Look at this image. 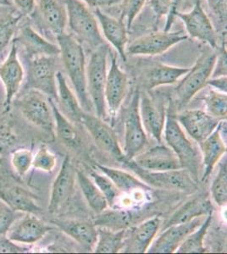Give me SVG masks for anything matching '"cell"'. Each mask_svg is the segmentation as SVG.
Segmentation results:
<instances>
[{
    "label": "cell",
    "instance_id": "f5cc1de1",
    "mask_svg": "<svg viewBox=\"0 0 227 254\" xmlns=\"http://www.w3.org/2000/svg\"><path fill=\"white\" fill-rule=\"evenodd\" d=\"M80 1L89 7L100 9L102 7L115 5L116 3L121 2V0H80Z\"/></svg>",
    "mask_w": 227,
    "mask_h": 254
},
{
    "label": "cell",
    "instance_id": "6da1fadb",
    "mask_svg": "<svg viewBox=\"0 0 227 254\" xmlns=\"http://www.w3.org/2000/svg\"><path fill=\"white\" fill-rule=\"evenodd\" d=\"M56 40L61 61L80 106L85 112L91 113L93 107L86 87V57L83 48L72 35L67 32L59 35Z\"/></svg>",
    "mask_w": 227,
    "mask_h": 254
},
{
    "label": "cell",
    "instance_id": "9f6ffc18",
    "mask_svg": "<svg viewBox=\"0 0 227 254\" xmlns=\"http://www.w3.org/2000/svg\"><path fill=\"white\" fill-rule=\"evenodd\" d=\"M3 159L2 157L0 156V167L3 165Z\"/></svg>",
    "mask_w": 227,
    "mask_h": 254
},
{
    "label": "cell",
    "instance_id": "2e32d148",
    "mask_svg": "<svg viewBox=\"0 0 227 254\" xmlns=\"http://www.w3.org/2000/svg\"><path fill=\"white\" fill-rule=\"evenodd\" d=\"M176 120L187 132L200 146L218 127L221 120L203 110H187L176 114Z\"/></svg>",
    "mask_w": 227,
    "mask_h": 254
},
{
    "label": "cell",
    "instance_id": "f35d334b",
    "mask_svg": "<svg viewBox=\"0 0 227 254\" xmlns=\"http://www.w3.org/2000/svg\"><path fill=\"white\" fill-rule=\"evenodd\" d=\"M203 101L204 103L206 112L221 121L227 120V93H220V92H217L216 90L211 88L204 95Z\"/></svg>",
    "mask_w": 227,
    "mask_h": 254
},
{
    "label": "cell",
    "instance_id": "836d02e7",
    "mask_svg": "<svg viewBox=\"0 0 227 254\" xmlns=\"http://www.w3.org/2000/svg\"><path fill=\"white\" fill-rule=\"evenodd\" d=\"M76 182L87 205L95 214H100L109 208L105 196L90 176L78 170L76 171Z\"/></svg>",
    "mask_w": 227,
    "mask_h": 254
},
{
    "label": "cell",
    "instance_id": "5bb4252c",
    "mask_svg": "<svg viewBox=\"0 0 227 254\" xmlns=\"http://www.w3.org/2000/svg\"><path fill=\"white\" fill-rule=\"evenodd\" d=\"M80 124L89 132L95 144L101 151L121 163L125 161V155L117 135L112 127L104 120L93 116L91 113L85 112Z\"/></svg>",
    "mask_w": 227,
    "mask_h": 254
},
{
    "label": "cell",
    "instance_id": "681fc988",
    "mask_svg": "<svg viewBox=\"0 0 227 254\" xmlns=\"http://www.w3.org/2000/svg\"><path fill=\"white\" fill-rule=\"evenodd\" d=\"M227 49H225V44L221 49L220 55H217L216 64L214 66L211 77H219L227 75Z\"/></svg>",
    "mask_w": 227,
    "mask_h": 254
},
{
    "label": "cell",
    "instance_id": "816d5d0a",
    "mask_svg": "<svg viewBox=\"0 0 227 254\" xmlns=\"http://www.w3.org/2000/svg\"><path fill=\"white\" fill-rule=\"evenodd\" d=\"M207 86L212 87V89L216 90L220 93H227V77L225 76H219V77H210L208 81Z\"/></svg>",
    "mask_w": 227,
    "mask_h": 254
},
{
    "label": "cell",
    "instance_id": "f546056e",
    "mask_svg": "<svg viewBox=\"0 0 227 254\" xmlns=\"http://www.w3.org/2000/svg\"><path fill=\"white\" fill-rule=\"evenodd\" d=\"M189 69L164 64H156L148 69L144 74V87L150 91L161 86L176 83L188 72Z\"/></svg>",
    "mask_w": 227,
    "mask_h": 254
},
{
    "label": "cell",
    "instance_id": "9a60e30c",
    "mask_svg": "<svg viewBox=\"0 0 227 254\" xmlns=\"http://www.w3.org/2000/svg\"><path fill=\"white\" fill-rule=\"evenodd\" d=\"M76 183V170L73 165L72 158L67 155L61 165V170L53 182L48 207L49 214L58 213L72 198L75 192Z\"/></svg>",
    "mask_w": 227,
    "mask_h": 254
},
{
    "label": "cell",
    "instance_id": "52a82bcc",
    "mask_svg": "<svg viewBox=\"0 0 227 254\" xmlns=\"http://www.w3.org/2000/svg\"><path fill=\"white\" fill-rule=\"evenodd\" d=\"M13 104L29 123L55 136V118L49 97L36 90H23L22 94L14 98Z\"/></svg>",
    "mask_w": 227,
    "mask_h": 254
},
{
    "label": "cell",
    "instance_id": "4fadbf2b",
    "mask_svg": "<svg viewBox=\"0 0 227 254\" xmlns=\"http://www.w3.org/2000/svg\"><path fill=\"white\" fill-rule=\"evenodd\" d=\"M175 16L184 23L187 36L207 44L212 49H218V33L202 6L201 0H195L192 10L176 11Z\"/></svg>",
    "mask_w": 227,
    "mask_h": 254
},
{
    "label": "cell",
    "instance_id": "ab89813d",
    "mask_svg": "<svg viewBox=\"0 0 227 254\" xmlns=\"http://www.w3.org/2000/svg\"><path fill=\"white\" fill-rule=\"evenodd\" d=\"M211 196L219 207L225 208L227 203V158L220 166L210 188Z\"/></svg>",
    "mask_w": 227,
    "mask_h": 254
},
{
    "label": "cell",
    "instance_id": "30bf717a",
    "mask_svg": "<svg viewBox=\"0 0 227 254\" xmlns=\"http://www.w3.org/2000/svg\"><path fill=\"white\" fill-rule=\"evenodd\" d=\"M25 75V68L19 57L17 45L13 40L9 54L0 64V81L4 88V112H9L14 98L23 87Z\"/></svg>",
    "mask_w": 227,
    "mask_h": 254
},
{
    "label": "cell",
    "instance_id": "d6986e66",
    "mask_svg": "<svg viewBox=\"0 0 227 254\" xmlns=\"http://www.w3.org/2000/svg\"><path fill=\"white\" fill-rule=\"evenodd\" d=\"M161 226L160 216H154L127 229L121 251L128 254L148 253L158 235Z\"/></svg>",
    "mask_w": 227,
    "mask_h": 254
},
{
    "label": "cell",
    "instance_id": "ffe728a7",
    "mask_svg": "<svg viewBox=\"0 0 227 254\" xmlns=\"http://www.w3.org/2000/svg\"><path fill=\"white\" fill-rule=\"evenodd\" d=\"M129 161V160H128ZM130 161L148 171H175L182 169L180 160L168 146L158 145L142 151Z\"/></svg>",
    "mask_w": 227,
    "mask_h": 254
},
{
    "label": "cell",
    "instance_id": "e0dca14e",
    "mask_svg": "<svg viewBox=\"0 0 227 254\" xmlns=\"http://www.w3.org/2000/svg\"><path fill=\"white\" fill-rule=\"evenodd\" d=\"M207 216V215H206ZM206 216L197 217L188 222L170 225L163 229L157 239H154L148 253L150 254H173L183 243L188 235L204 222Z\"/></svg>",
    "mask_w": 227,
    "mask_h": 254
},
{
    "label": "cell",
    "instance_id": "7bdbcfd3",
    "mask_svg": "<svg viewBox=\"0 0 227 254\" xmlns=\"http://www.w3.org/2000/svg\"><path fill=\"white\" fill-rule=\"evenodd\" d=\"M148 0H121V15L120 19L127 25L129 32L133 22L144 9Z\"/></svg>",
    "mask_w": 227,
    "mask_h": 254
},
{
    "label": "cell",
    "instance_id": "11a10c76",
    "mask_svg": "<svg viewBox=\"0 0 227 254\" xmlns=\"http://www.w3.org/2000/svg\"><path fill=\"white\" fill-rule=\"evenodd\" d=\"M13 3L11 0H0V7H12Z\"/></svg>",
    "mask_w": 227,
    "mask_h": 254
},
{
    "label": "cell",
    "instance_id": "4316f807",
    "mask_svg": "<svg viewBox=\"0 0 227 254\" xmlns=\"http://www.w3.org/2000/svg\"><path fill=\"white\" fill-rule=\"evenodd\" d=\"M221 123L222 121L216 130L199 146L202 155V182L210 177L216 165L227 153V142L221 133Z\"/></svg>",
    "mask_w": 227,
    "mask_h": 254
},
{
    "label": "cell",
    "instance_id": "60d3db41",
    "mask_svg": "<svg viewBox=\"0 0 227 254\" xmlns=\"http://www.w3.org/2000/svg\"><path fill=\"white\" fill-rule=\"evenodd\" d=\"M33 153L26 147H17L10 153V165L18 176L22 177L32 167Z\"/></svg>",
    "mask_w": 227,
    "mask_h": 254
},
{
    "label": "cell",
    "instance_id": "9c48e42d",
    "mask_svg": "<svg viewBox=\"0 0 227 254\" xmlns=\"http://www.w3.org/2000/svg\"><path fill=\"white\" fill-rule=\"evenodd\" d=\"M0 198L16 212L38 215L43 212L38 197L10 174L0 172Z\"/></svg>",
    "mask_w": 227,
    "mask_h": 254
},
{
    "label": "cell",
    "instance_id": "d4e9b609",
    "mask_svg": "<svg viewBox=\"0 0 227 254\" xmlns=\"http://www.w3.org/2000/svg\"><path fill=\"white\" fill-rule=\"evenodd\" d=\"M14 41L18 48L23 49L24 57L36 55L57 57L60 55L59 46L43 38L31 25L22 26Z\"/></svg>",
    "mask_w": 227,
    "mask_h": 254
},
{
    "label": "cell",
    "instance_id": "cb8c5ba5",
    "mask_svg": "<svg viewBox=\"0 0 227 254\" xmlns=\"http://www.w3.org/2000/svg\"><path fill=\"white\" fill-rule=\"evenodd\" d=\"M34 9L42 24L55 38L66 32L67 11L64 0H36Z\"/></svg>",
    "mask_w": 227,
    "mask_h": 254
},
{
    "label": "cell",
    "instance_id": "ac0fdd59",
    "mask_svg": "<svg viewBox=\"0 0 227 254\" xmlns=\"http://www.w3.org/2000/svg\"><path fill=\"white\" fill-rule=\"evenodd\" d=\"M128 89V76L119 65L115 56L111 59L109 70H107L104 96L107 112L114 120L120 110Z\"/></svg>",
    "mask_w": 227,
    "mask_h": 254
},
{
    "label": "cell",
    "instance_id": "83f0119b",
    "mask_svg": "<svg viewBox=\"0 0 227 254\" xmlns=\"http://www.w3.org/2000/svg\"><path fill=\"white\" fill-rule=\"evenodd\" d=\"M57 80L58 107L64 116L73 123H80L84 111L75 93L72 92L67 83V78L61 70H58Z\"/></svg>",
    "mask_w": 227,
    "mask_h": 254
},
{
    "label": "cell",
    "instance_id": "484cf974",
    "mask_svg": "<svg viewBox=\"0 0 227 254\" xmlns=\"http://www.w3.org/2000/svg\"><path fill=\"white\" fill-rule=\"evenodd\" d=\"M51 223L83 249L88 251L94 250L98 231L93 223L72 219H55Z\"/></svg>",
    "mask_w": 227,
    "mask_h": 254
},
{
    "label": "cell",
    "instance_id": "7dc6e473",
    "mask_svg": "<svg viewBox=\"0 0 227 254\" xmlns=\"http://www.w3.org/2000/svg\"><path fill=\"white\" fill-rule=\"evenodd\" d=\"M149 4L155 15L156 22L164 16L169 19L172 13L173 0H150Z\"/></svg>",
    "mask_w": 227,
    "mask_h": 254
},
{
    "label": "cell",
    "instance_id": "8d00e7d4",
    "mask_svg": "<svg viewBox=\"0 0 227 254\" xmlns=\"http://www.w3.org/2000/svg\"><path fill=\"white\" fill-rule=\"evenodd\" d=\"M23 17L24 15L17 10L9 12L0 19V53L14 40L20 20Z\"/></svg>",
    "mask_w": 227,
    "mask_h": 254
},
{
    "label": "cell",
    "instance_id": "ee69618b",
    "mask_svg": "<svg viewBox=\"0 0 227 254\" xmlns=\"http://www.w3.org/2000/svg\"><path fill=\"white\" fill-rule=\"evenodd\" d=\"M17 136L9 125L0 122V155L8 153L17 142Z\"/></svg>",
    "mask_w": 227,
    "mask_h": 254
},
{
    "label": "cell",
    "instance_id": "8992f818",
    "mask_svg": "<svg viewBox=\"0 0 227 254\" xmlns=\"http://www.w3.org/2000/svg\"><path fill=\"white\" fill-rule=\"evenodd\" d=\"M109 49L107 44L97 48L92 53L86 65V87L96 116L102 120L108 117L104 88Z\"/></svg>",
    "mask_w": 227,
    "mask_h": 254
},
{
    "label": "cell",
    "instance_id": "f6af8a7d",
    "mask_svg": "<svg viewBox=\"0 0 227 254\" xmlns=\"http://www.w3.org/2000/svg\"><path fill=\"white\" fill-rule=\"evenodd\" d=\"M15 220L16 211L12 209L0 198V237L7 235V232Z\"/></svg>",
    "mask_w": 227,
    "mask_h": 254
},
{
    "label": "cell",
    "instance_id": "e575fe53",
    "mask_svg": "<svg viewBox=\"0 0 227 254\" xmlns=\"http://www.w3.org/2000/svg\"><path fill=\"white\" fill-rule=\"evenodd\" d=\"M126 231H112L104 227H97L98 239L93 252L98 254L120 253L123 249Z\"/></svg>",
    "mask_w": 227,
    "mask_h": 254
},
{
    "label": "cell",
    "instance_id": "603a6c76",
    "mask_svg": "<svg viewBox=\"0 0 227 254\" xmlns=\"http://www.w3.org/2000/svg\"><path fill=\"white\" fill-rule=\"evenodd\" d=\"M94 15L100 25L103 38L118 53L124 61H127V45L128 30L127 25L120 18L107 15L100 9H95Z\"/></svg>",
    "mask_w": 227,
    "mask_h": 254
},
{
    "label": "cell",
    "instance_id": "f907efd6",
    "mask_svg": "<svg viewBox=\"0 0 227 254\" xmlns=\"http://www.w3.org/2000/svg\"><path fill=\"white\" fill-rule=\"evenodd\" d=\"M13 5L17 8L24 16L32 15L36 6V0H11Z\"/></svg>",
    "mask_w": 227,
    "mask_h": 254
},
{
    "label": "cell",
    "instance_id": "f1b7e54d",
    "mask_svg": "<svg viewBox=\"0 0 227 254\" xmlns=\"http://www.w3.org/2000/svg\"><path fill=\"white\" fill-rule=\"evenodd\" d=\"M94 166L100 171L101 173L108 176L123 195L131 196L139 192H147L152 189L142 180L137 178L135 176H133L127 171L109 167L100 164H96Z\"/></svg>",
    "mask_w": 227,
    "mask_h": 254
},
{
    "label": "cell",
    "instance_id": "c3c4849f",
    "mask_svg": "<svg viewBox=\"0 0 227 254\" xmlns=\"http://www.w3.org/2000/svg\"><path fill=\"white\" fill-rule=\"evenodd\" d=\"M28 250L25 246L12 242L6 235L0 237V254H22Z\"/></svg>",
    "mask_w": 227,
    "mask_h": 254
},
{
    "label": "cell",
    "instance_id": "db71d44e",
    "mask_svg": "<svg viewBox=\"0 0 227 254\" xmlns=\"http://www.w3.org/2000/svg\"><path fill=\"white\" fill-rule=\"evenodd\" d=\"M181 0H173V10L171 15H170L169 19H167L166 25H165V28L164 31H170V28L172 26L173 21L175 17V13L178 11V5Z\"/></svg>",
    "mask_w": 227,
    "mask_h": 254
},
{
    "label": "cell",
    "instance_id": "4dcf8cb0",
    "mask_svg": "<svg viewBox=\"0 0 227 254\" xmlns=\"http://www.w3.org/2000/svg\"><path fill=\"white\" fill-rule=\"evenodd\" d=\"M213 205L208 196L204 195L194 196L187 200L175 211L163 229L170 225L188 222L197 217L206 216L208 214H213Z\"/></svg>",
    "mask_w": 227,
    "mask_h": 254
},
{
    "label": "cell",
    "instance_id": "277c9868",
    "mask_svg": "<svg viewBox=\"0 0 227 254\" xmlns=\"http://www.w3.org/2000/svg\"><path fill=\"white\" fill-rule=\"evenodd\" d=\"M26 61L23 90H36L57 102V62L55 56L24 57Z\"/></svg>",
    "mask_w": 227,
    "mask_h": 254
},
{
    "label": "cell",
    "instance_id": "7a4b0ae2",
    "mask_svg": "<svg viewBox=\"0 0 227 254\" xmlns=\"http://www.w3.org/2000/svg\"><path fill=\"white\" fill-rule=\"evenodd\" d=\"M163 137L167 146L177 156L182 169L189 172L193 180L199 182L202 171V155L198 144L193 143L176 120L173 102L166 110V119Z\"/></svg>",
    "mask_w": 227,
    "mask_h": 254
},
{
    "label": "cell",
    "instance_id": "8fae6325",
    "mask_svg": "<svg viewBox=\"0 0 227 254\" xmlns=\"http://www.w3.org/2000/svg\"><path fill=\"white\" fill-rule=\"evenodd\" d=\"M139 97L140 92L138 90L133 94L125 117V144L122 148L125 161L133 159L148 144L147 133L144 130L139 113Z\"/></svg>",
    "mask_w": 227,
    "mask_h": 254
},
{
    "label": "cell",
    "instance_id": "44dd1931",
    "mask_svg": "<svg viewBox=\"0 0 227 254\" xmlns=\"http://www.w3.org/2000/svg\"><path fill=\"white\" fill-rule=\"evenodd\" d=\"M51 227L40 220L37 214L24 213L23 217L15 220L7 232L12 242L21 245H33L45 237Z\"/></svg>",
    "mask_w": 227,
    "mask_h": 254
},
{
    "label": "cell",
    "instance_id": "bcb514c9",
    "mask_svg": "<svg viewBox=\"0 0 227 254\" xmlns=\"http://www.w3.org/2000/svg\"><path fill=\"white\" fill-rule=\"evenodd\" d=\"M207 3L210 11L212 12L220 26L222 29H226L227 20V0H207Z\"/></svg>",
    "mask_w": 227,
    "mask_h": 254
},
{
    "label": "cell",
    "instance_id": "d590c367",
    "mask_svg": "<svg viewBox=\"0 0 227 254\" xmlns=\"http://www.w3.org/2000/svg\"><path fill=\"white\" fill-rule=\"evenodd\" d=\"M212 223V214H208L204 222L195 231L187 236L183 243L179 246L177 254H204L207 249L204 247V239Z\"/></svg>",
    "mask_w": 227,
    "mask_h": 254
},
{
    "label": "cell",
    "instance_id": "1f68e13d",
    "mask_svg": "<svg viewBox=\"0 0 227 254\" xmlns=\"http://www.w3.org/2000/svg\"><path fill=\"white\" fill-rule=\"evenodd\" d=\"M55 118V134L66 147L76 150L81 145V138L73 122L64 116L56 104V102L49 98Z\"/></svg>",
    "mask_w": 227,
    "mask_h": 254
},
{
    "label": "cell",
    "instance_id": "7c38bea8",
    "mask_svg": "<svg viewBox=\"0 0 227 254\" xmlns=\"http://www.w3.org/2000/svg\"><path fill=\"white\" fill-rule=\"evenodd\" d=\"M188 36L183 31H163L145 35L133 41L127 47V55L156 56L168 51L176 44L187 40Z\"/></svg>",
    "mask_w": 227,
    "mask_h": 254
},
{
    "label": "cell",
    "instance_id": "b9f144b4",
    "mask_svg": "<svg viewBox=\"0 0 227 254\" xmlns=\"http://www.w3.org/2000/svg\"><path fill=\"white\" fill-rule=\"evenodd\" d=\"M57 165V158L55 153L47 147L46 145H41L37 153L33 155L32 167L35 170L51 173Z\"/></svg>",
    "mask_w": 227,
    "mask_h": 254
},
{
    "label": "cell",
    "instance_id": "d6a6232c",
    "mask_svg": "<svg viewBox=\"0 0 227 254\" xmlns=\"http://www.w3.org/2000/svg\"><path fill=\"white\" fill-rule=\"evenodd\" d=\"M105 209L100 214H96L93 225L96 227H104L112 231L127 230L134 222L135 215L133 211L126 208H111Z\"/></svg>",
    "mask_w": 227,
    "mask_h": 254
},
{
    "label": "cell",
    "instance_id": "3957f363",
    "mask_svg": "<svg viewBox=\"0 0 227 254\" xmlns=\"http://www.w3.org/2000/svg\"><path fill=\"white\" fill-rule=\"evenodd\" d=\"M67 11V26L73 37L93 49L106 44L98 20L89 8L80 0H64Z\"/></svg>",
    "mask_w": 227,
    "mask_h": 254
},
{
    "label": "cell",
    "instance_id": "ba28073f",
    "mask_svg": "<svg viewBox=\"0 0 227 254\" xmlns=\"http://www.w3.org/2000/svg\"><path fill=\"white\" fill-rule=\"evenodd\" d=\"M123 164L151 188L178 190L183 192H192L198 188V182L193 180L189 172L185 169L175 171H148L138 167L130 160L124 162Z\"/></svg>",
    "mask_w": 227,
    "mask_h": 254
},
{
    "label": "cell",
    "instance_id": "7402d4cb",
    "mask_svg": "<svg viewBox=\"0 0 227 254\" xmlns=\"http://www.w3.org/2000/svg\"><path fill=\"white\" fill-rule=\"evenodd\" d=\"M166 110L164 105L150 98L147 93H140L139 113L142 124L148 136L161 143L163 140Z\"/></svg>",
    "mask_w": 227,
    "mask_h": 254
},
{
    "label": "cell",
    "instance_id": "74e56055",
    "mask_svg": "<svg viewBox=\"0 0 227 254\" xmlns=\"http://www.w3.org/2000/svg\"><path fill=\"white\" fill-rule=\"evenodd\" d=\"M90 177L94 182L99 190L104 194L106 198L109 207L110 208H117L119 202L123 194L118 190V188L115 187V184L111 182L108 176L104 174L98 173L94 170H92L90 172Z\"/></svg>",
    "mask_w": 227,
    "mask_h": 254
},
{
    "label": "cell",
    "instance_id": "5b68a950",
    "mask_svg": "<svg viewBox=\"0 0 227 254\" xmlns=\"http://www.w3.org/2000/svg\"><path fill=\"white\" fill-rule=\"evenodd\" d=\"M217 55L213 50H204L188 72L181 77L175 88L176 101L180 109L186 107L198 93L207 87L211 77Z\"/></svg>",
    "mask_w": 227,
    "mask_h": 254
}]
</instances>
